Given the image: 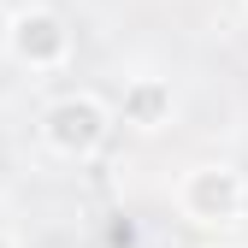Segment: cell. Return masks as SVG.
Masks as SVG:
<instances>
[{"label": "cell", "instance_id": "6da1fadb", "mask_svg": "<svg viewBox=\"0 0 248 248\" xmlns=\"http://www.w3.org/2000/svg\"><path fill=\"white\" fill-rule=\"evenodd\" d=\"M242 183L248 177L236 166H195L177 183L183 219H195V225H231V219H242Z\"/></svg>", "mask_w": 248, "mask_h": 248}, {"label": "cell", "instance_id": "7a4b0ae2", "mask_svg": "<svg viewBox=\"0 0 248 248\" xmlns=\"http://www.w3.org/2000/svg\"><path fill=\"white\" fill-rule=\"evenodd\" d=\"M42 136L53 154H65V160H83V154H95L107 142V107L95 95H65L53 101L47 118H42Z\"/></svg>", "mask_w": 248, "mask_h": 248}, {"label": "cell", "instance_id": "3957f363", "mask_svg": "<svg viewBox=\"0 0 248 248\" xmlns=\"http://www.w3.org/2000/svg\"><path fill=\"white\" fill-rule=\"evenodd\" d=\"M6 47L18 53V65H30V71H53V65H65V53H71V30L59 24L53 12L30 6V12H18V18H12Z\"/></svg>", "mask_w": 248, "mask_h": 248}, {"label": "cell", "instance_id": "277c9868", "mask_svg": "<svg viewBox=\"0 0 248 248\" xmlns=\"http://www.w3.org/2000/svg\"><path fill=\"white\" fill-rule=\"evenodd\" d=\"M171 118V83L160 77H136L124 89V124H136V130H160Z\"/></svg>", "mask_w": 248, "mask_h": 248}, {"label": "cell", "instance_id": "5b68a950", "mask_svg": "<svg viewBox=\"0 0 248 248\" xmlns=\"http://www.w3.org/2000/svg\"><path fill=\"white\" fill-rule=\"evenodd\" d=\"M107 242H112V248H136V225H130V219H118V225L107 231Z\"/></svg>", "mask_w": 248, "mask_h": 248}, {"label": "cell", "instance_id": "8992f818", "mask_svg": "<svg viewBox=\"0 0 248 248\" xmlns=\"http://www.w3.org/2000/svg\"><path fill=\"white\" fill-rule=\"evenodd\" d=\"M6 30H12V12L0 6V47H6Z\"/></svg>", "mask_w": 248, "mask_h": 248}, {"label": "cell", "instance_id": "52a82bcc", "mask_svg": "<svg viewBox=\"0 0 248 248\" xmlns=\"http://www.w3.org/2000/svg\"><path fill=\"white\" fill-rule=\"evenodd\" d=\"M242 219H248V183H242Z\"/></svg>", "mask_w": 248, "mask_h": 248}, {"label": "cell", "instance_id": "ba28073f", "mask_svg": "<svg viewBox=\"0 0 248 248\" xmlns=\"http://www.w3.org/2000/svg\"><path fill=\"white\" fill-rule=\"evenodd\" d=\"M0 248H12V242H0Z\"/></svg>", "mask_w": 248, "mask_h": 248}]
</instances>
